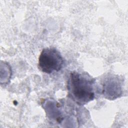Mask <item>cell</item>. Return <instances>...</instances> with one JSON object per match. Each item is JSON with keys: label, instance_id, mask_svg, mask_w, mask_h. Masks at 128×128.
Instances as JSON below:
<instances>
[{"label": "cell", "instance_id": "obj_1", "mask_svg": "<svg viewBox=\"0 0 128 128\" xmlns=\"http://www.w3.org/2000/svg\"><path fill=\"white\" fill-rule=\"evenodd\" d=\"M96 84V80L87 73L72 72L67 80L68 96L78 106L84 105L94 98Z\"/></svg>", "mask_w": 128, "mask_h": 128}, {"label": "cell", "instance_id": "obj_2", "mask_svg": "<svg viewBox=\"0 0 128 128\" xmlns=\"http://www.w3.org/2000/svg\"><path fill=\"white\" fill-rule=\"evenodd\" d=\"M63 65V58L56 48H51L42 50L38 62V68L40 71L50 74L61 70Z\"/></svg>", "mask_w": 128, "mask_h": 128}, {"label": "cell", "instance_id": "obj_3", "mask_svg": "<svg viewBox=\"0 0 128 128\" xmlns=\"http://www.w3.org/2000/svg\"><path fill=\"white\" fill-rule=\"evenodd\" d=\"M102 85V94L108 100H114L122 94V81L118 76L108 74L104 78Z\"/></svg>", "mask_w": 128, "mask_h": 128}, {"label": "cell", "instance_id": "obj_4", "mask_svg": "<svg viewBox=\"0 0 128 128\" xmlns=\"http://www.w3.org/2000/svg\"><path fill=\"white\" fill-rule=\"evenodd\" d=\"M60 104L52 99H48L43 104L48 119L52 124H61L66 116Z\"/></svg>", "mask_w": 128, "mask_h": 128}]
</instances>
